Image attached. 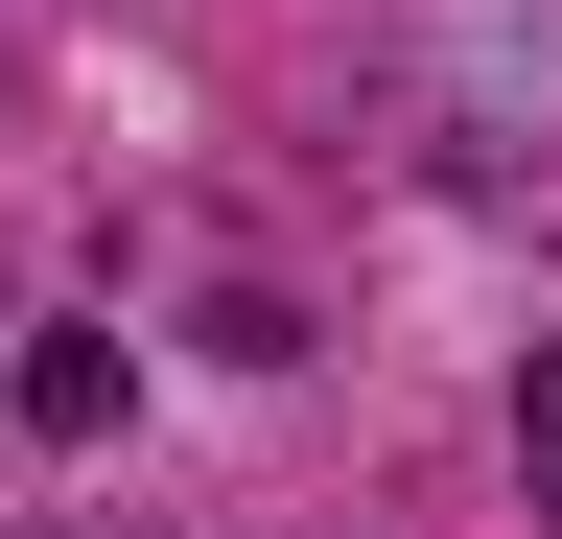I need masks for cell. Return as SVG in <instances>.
Here are the masks:
<instances>
[{
  "label": "cell",
  "instance_id": "6da1fadb",
  "mask_svg": "<svg viewBox=\"0 0 562 539\" xmlns=\"http://www.w3.org/2000/svg\"><path fill=\"white\" fill-rule=\"evenodd\" d=\"M24 423L47 446H117L140 423V352H117V328H24Z\"/></svg>",
  "mask_w": 562,
  "mask_h": 539
},
{
  "label": "cell",
  "instance_id": "7a4b0ae2",
  "mask_svg": "<svg viewBox=\"0 0 562 539\" xmlns=\"http://www.w3.org/2000/svg\"><path fill=\"white\" fill-rule=\"evenodd\" d=\"M516 469H539V516H562V328H539V375H516Z\"/></svg>",
  "mask_w": 562,
  "mask_h": 539
},
{
  "label": "cell",
  "instance_id": "3957f363",
  "mask_svg": "<svg viewBox=\"0 0 562 539\" xmlns=\"http://www.w3.org/2000/svg\"><path fill=\"white\" fill-rule=\"evenodd\" d=\"M47 539H70V516H47Z\"/></svg>",
  "mask_w": 562,
  "mask_h": 539
}]
</instances>
